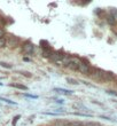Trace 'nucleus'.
<instances>
[{"label": "nucleus", "mask_w": 117, "mask_h": 126, "mask_svg": "<svg viewBox=\"0 0 117 126\" xmlns=\"http://www.w3.org/2000/svg\"><path fill=\"white\" fill-rule=\"evenodd\" d=\"M90 76L95 80H103V76H104V71L98 68H92L90 72Z\"/></svg>", "instance_id": "obj_1"}, {"label": "nucleus", "mask_w": 117, "mask_h": 126, "mask_svg": "<svg viewBox=\"0 0 117 126\" xmlns=\"http://www.w3.org/2000/svg\"><path fill=\"white\" fill-rule=\"evenodd\" d=\"M18 41H20V39L15 36H12V34H10V36L6 37V46H8V47H12V48L16 47L17 45H18Z\"/></svg>", "instance_id": "obj_2"}, {"label": "nucleus", "mask_w": 117, "mask_h": 126, "mask_svg": "<svg viewBox=\"0 0 117 126\" xmlns=\"http://www.w3.org/2000/svg\"><path fill=\"white\" fill-rule=\"evenodd\" d=\"M91 69H92V68L88 65V63L83 62V61L80 62L79 66H78V71H79L80 73H83V75H90Z\"/></svg>", "instance_id": "obj_3"}, {"label": "nucleus", "mask_w": 117, "mask_h": 126, "mask_svg": "<svg viewBox=\"0 0 117 126\" xmlns=\"http://www.w3.org/2000/svg\"><path fill=\"white\" fill-rule=\"evenodd\" d=\"M80 62H82V61H80L78 57H70V62H69L68 68L70 70H72V71H76V70H78V66H79Z\"/></svg>", "instance_id": "obj_4"}, {"label": "nucleus", "mask_w": 117, "mask_h": 126, "mask_svg": "<svg viewBox=\"0 0 117 126\" xmlns=\"http://www.w3.org/2000/svg\"><path fill=\"white\" fill-rule=\"evenodd\" d=\"M23 52L24 53H27V54H32L34 52V46L31 43H24Z\"/></svg>", "instance_id": "obj_5"}, {"label": "nucleus", "mask_w": 117, "mask_h": 126, "mask_svg": "<svg viewBox=\"0 0 117 126\" xmlns=\"http://www.w3.org/2000/svg\"><path fill=\"white\" fill-rule=\"evenodd\" d=\"M64 57H66V55H64L63 52H62V50H57V52H54L53 53L52 59L55 61H60V60H63Z\"/></svg>", "instance_id": "obj_6"}, {"label": "nucleus", "mask_w": 117, "mask_h": 126, "mask_svg": "<svg viewBox=\"0 0 117 126\" xmlns=\"http://www.w3.org/2000/svg\"><path fill=\"white\" fill-rule=\"evenodd\" d=\"M53 50L50 49V48H46V49H43V56L44 57H47V59H50V57L53 56Z\"/></svg>", "instance_id": "obj_7"}, {"label": "nucleus", "mask_w": 117, "mask_h": 126, "mask_svg": "<svg viewBox=\"0 0 117 126\" xmlns=\"http://www.w3.org/2000/svg\"><path fill=\"white\" fill-rule=\"evenodd\" d=\"M55 92H57V93H60V94H64V95H71L72 94V91H68V90H63V88H55Z\"/></svg>", "instance_id": "obj_8"}, {"label": "nucleus", "mask_w": 117, "mask_h": 126, "mask_svg": "<svg viewBox=\"0 0 117 126\" xmlns=\"http://www.w3.org/2000/svg\"><path fill=\"white\" fill-rule=\"evenodd\" d=\"M12 87H15V88H18V90H23V91H27L28 87L25 85H22V84H12L10 85Z\"/></svg>", "instance_id": "obj_9"}, {"label": "nucleus", "mask_w": 117, "mask_h": 126, "mask_svg": "<svg viewBox=\"0 0 117 126\" xmlns=\"http://www.w3.org/2000/svg\"><path fill=\"white\" fill-rule=\"evenodd\" d=\"M67 126H84V124L82 122H78V120H74V122L67 123Z\"/></svg>", "instance_id": "obj_10"}, {"label": "nucleus", "mask_w": 117, "mask_h": 126, "mask_svg": "<svg viewBox=\"0 0 117 126\" xmlns=\"http://www.w3.org/2000/svg\"><path fill=\"white\" fill-rule=\"evenodd\" d=\"M66 80H67V83L70 84V85H78V84H79L77 79H75V78H70V77H68Z\"/></svg>", "instance_id": "obj_11"}, {"label": "nucleus", "mask_w": 117, "mask_h": 126, "mask_svg": "<svg viewBox=\"0 0 117 126\" xmlns=\"http://www.w3.org/2000/svg\"><path fill=\"white\" fill-rule=\"evenodd\" d=\"M40 45L43 46V49H46V48H50V44H48V41H45V40H41L40 41Z\"/></svg>", "instance_id": "obj_12"}, {"label": "nucleus", "mask_w": 117, "mask_h": 126, "mask_svg": "<svg viewBox=\"0 0 117 126\" xmlns=\"http://www.w3.org/2000/svg\"><path fill=\"white\" fill-rule=\"evenodd\" d=\"M0 101H3V102L9 103V104H13V106H16V102H14V101H12V100L6 99V97H0Z\"/></svg>", "instance_id": "obj_13"}, {"label": "nucleus", "mask_w": 117, "mask_h": 126, "mask_svg": "<svg viewBox=\"0 0 117 126\" xmlns=\"http://www.w3.org/2000/svg\"><path fill=\"white\" fill-rule=\"evenodd\" d=\"M84 126H101V124L97 123V122H88V123L84 124Z\"/></svg>", "instance_id": "obj_14"}, {"label": "nucleus", "mask_w": 117, "mask_h": 126, "mask_svg": "<svg viewBox=\"0 0 117 126\" xmlns=\"http://www.w3.org/2000/svg\"><path fill=\"white\" fill-rule=\"evenodd\" d=\"M6 46V36L0 39V47H5Z\"/></svg>", "instance_id": "obj_15"}, {"label": "nucleus", "mask_w": 117, "mask_h": 126, "mask_svg": "<svg viewBox=\"0 0 117 126\" xmlns=\"http://www.w3.org/2000/svg\"><path fill=\"white\" fill-rule=\"evenodd\" d=\"M0 65L3 66V68H6V69H10V68H12V65L8 64V63H6V62H0Z\"/></svg>", "instance_id": "obj_16"}, {"label": "nucleus", "mask_w": 117, "mask_h": 126, "mask_svg": "<svg viewBox=\"0 0 117 126\" xmlns=\"http://www.w3.org/2000/svg\"><path fill=\"white\" fill-rule=\"evenodd\" d=\"M110 14H111V16L114 17V18H116L117 17V9H115V8L110 9Z\"/></svg>", "instance_id": "obj_17"}, {"label": "nucleus", "mask_w": 117, "mask_h": 126, "mask_svg": "<svg viewBox=\"0 0 117 126\" xmlns=\"http://www.w3.org/2000/svg\"><path fill=\"white\" fill-rule=\"evenodd\" d=\"M5 36H6V32H5V30H3L2 28H0V39H1V38H3Z\"/></svg>", "instance_id": "obj_18"}, {"label": "nucleus", "mask_w": 117, "mask_h": 126, "mask_svg": "<svg viewBox=\"0 0 117 126\" xmlns=\"http://www.w3.org/2000/svg\"><path fill=\"white\" fill-rule=\"evenodd\" d=\"M108 23H110V24H114L115 23V18L111 16V15L108 17Z\"/></svg>", "instance_id": "obj_19"}, {"label": "nucleus", "mask_w": 117, "mask_h": 126, "mask_svg": "<svg viewBox=\"0 0 117 126\" xmlns=\"http://www.w3.org/2000/svg\"><path fill=\"white\" fill-rule=\"evenodd\" d=\"M20 119V116H15L14 117V120H13V126H15L16 125V123H17V120Z\"/></svg>", "instance_id": "obj_20"}, {"label": "nucleus", "mask_w": 117, "mask_h": 126, "mask_svg": "<svg viewBox=\"0 0 117 126\" xmlns=\"http://www.w3.org/2000/svg\"><path fill=\"white\" fill-rule=\"evenodd\" d=\"M107 93L108 94H111V95H114V96H117V93H116V92H114V91H107Z\"/></svg>", "instance_id": "obj_21"}, {"label": "nucleus", "mask_w": 117, "mask_h": 126, "mask_svg": "<svg viewBox=\"0 0 117 126\" xmlns=\"http://www.w3.org/2000/svg\"><path fill=\"white\" fill-rule=\"evenodd\" d=\"M24 96H28V97H31V99H37L36 95H31V94H24Z\"/></svg>", "instance_id": "obj_22"}]
</instances>
